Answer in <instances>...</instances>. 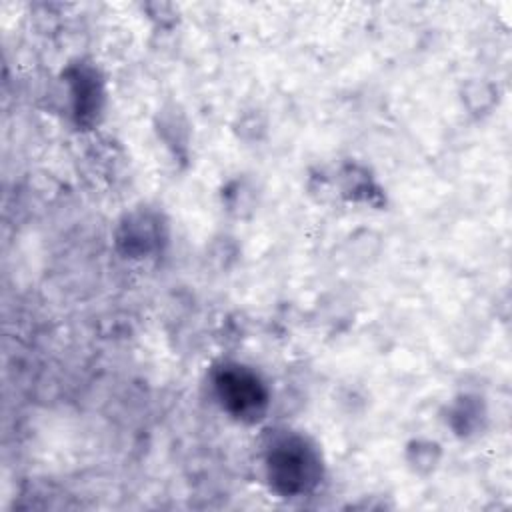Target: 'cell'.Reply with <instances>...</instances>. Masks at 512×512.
<instances>
[{"mask_svg":"<svg viewBox=\"0 0 512 512\" xmlns=\"http://www.w3.org/2000/svg\"><path fill=\"white\" fill-rule=\"evenodd\" d=\"M270 486L282 496L310 492L322 476V460L316 446L298 432H278L270 438L264 454Z\"/></svg>","mask_w":512,"mask_h":512,"instance_id":"obj_1","label":"cell"},{"mask_svg":"<svg viewBox=\"0 0 512 512\" xmlns=\"http://www.w3.org/2000/svg\"><path fill=\"white\" fill-rule=\"evenodd\" d=\"M214 390L226 412L242 422H256L268 408V390L260 376L242 364H222Z\"/></svg>","mask_w":512,"mask_h":512,"instance_id":"obj_2","label":"cell"},{"mask_svg":"<svg viewBox=\"0 0 512 512\" xmlns=\"http://www.w3.org/2000/svg\"><path fill=\"white\" fill-rule=\"evenodd\" d=\"M116 238L128 256L150 254L154 248H158V240L162 238L160 218L150 212H134L130 216L126 214Z\"/></svg>","mask_w":512,"mask_h":512,"instance_id":"obj_3","label":"cell"},{"mask_svg":"<svg viewBox=\"0 0 512 512\" xmlns=\"http://www.w3.org/2000/svg\"><path fill=\"white\" fill-rule=\"evenodd\" d=\"M70 82V92H72V100H74V112L84 118L86 114H92L100 108V98H102V90L98 86V78L94 74V70H86L80 68L78 72H74V76L68 80Z\"/></svg>","mask_w":512,"mask_h":512,"instance_id":"obj_4","label":"cell"},{"mask_svg":"<svg viewBox=\"0 0 512 512\" xmlns=\"http://www.w3.org/2000/svg\"><path fill=\"white\" fill-rule=\"evenodd\" d=\"M440 458L438 444L434 442H416L408 448V462L416 472H430Z\"/></svg>","mask_w":512,"mask_h":512,"instance_id":"obj_5","label":"cell"}]
</instances>
